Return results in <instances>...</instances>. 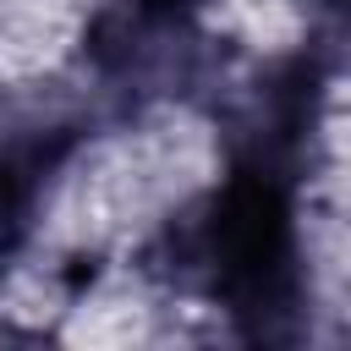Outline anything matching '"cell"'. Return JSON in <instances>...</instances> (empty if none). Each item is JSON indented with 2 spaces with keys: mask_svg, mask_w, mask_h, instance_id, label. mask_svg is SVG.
Returning <instances> with one entry per match:
<instances>
[{
  "mask_svg": "<svg viewBox=\"0 0 351 351\" xmlns=\"http://www.w3.org/2000/svg\"><path fill=\"white\" fill-rule=\"evenodd\" d=\"M296 192V176L225 159V176L159 230L154 269L247 340L296 335L307 296Z\"/></svg>",
  "mask_w": 351,
  "mask_h": 351,
  "instance_id": "6da1fadb",
  "label": "cell"
},
{
  "mask_svg": "<svg viewBox=\"0 0 351 351\" xmlns=\"http://www.w3.org/2000/svg\"><path fill=\"white\" fill-rule=\"evenodd\" d=\"M82 66L132 110L186 93L203 71V0H104L82 33Z\"/></svg>",
  "mask_w": 351,
  "mask_h": 351,
  "instance_id": "7a4b0ae2",
  "label": "cell"
},
{
  "mask_svg": "<svg viewBox=\"0 0 351 351\" xmlns=\"http://www.w3.org/2000/svg\"><path fill=\"white\" fill-rule=\"evenodd\" d=\"M318 110H324V66H318V55H280V60L258 66L230 93V104L219 110L225 159L258 165V170H280V176L302 181L307 143L318 132Z\"/></svg>",
  "mask_w": 351,
  "mask_h": 351,
  "instance_id": "3957f363",
  "label": "cell"
},
{
  "mask_svg": "<svg viewBox=\"0 0 351 351\" xmlns=\"http://www.w3.org/2000/svg\"><path fill=\"white\" fill-rule=\"evenodd\" d=\"M71 137L66 132H16L0 143V263L22 252V241L33 236L38 203L49 192V176L60 170Z\"/></svg>",
  "mask_w": 351,
  "mask_h": 351,
  "instance_id": "277c9868",
  "label": "cell"
}]
</instances>
